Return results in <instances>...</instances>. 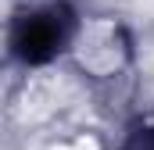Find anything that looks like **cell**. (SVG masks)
Listing matches in <instances>:
<instances>
[{"instance_id":"6da1fadb","label":"cell","mask_w":154,"mask_h":150,"mask_svg":"<svg viewBox=\"0 0 154 150\" xmlns=\"http://www.w3.org/2000/svg\"><path fill=\"white\" fill-rule=\"evenodd\" d=\"M79 64L90 75H115L122 64V36H118L115 22H93L82 29L75 43Z\"/></svg>"}]
</instances>
